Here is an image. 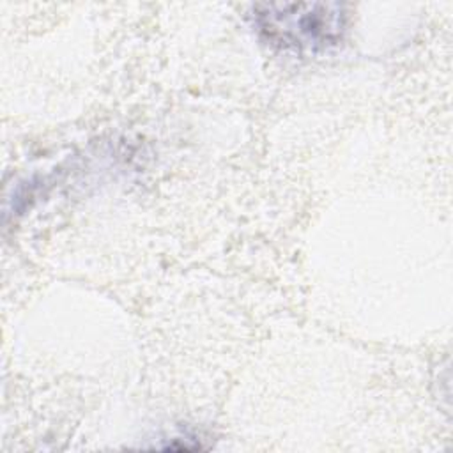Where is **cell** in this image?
Returning a JSON list of instances; mask_svg holds the SVG:
<instances>
[{
	"mask_svg": "<svg viewBox=\"0 0 453 453\" xmlns=\"http://www.w3.org/2000/svg\"><path fill=\"white\" fill-rule=\"evenodd\" d=\"M250 16L265 41L299 55H317L336 48L349 23L347 7L338 2L257 4Z\"/></svg>",
	"mask_w": 453,
	"mask_h": 453,
	"instance_id": "obj_1",
	"label": "cell"
}]
</instances>
